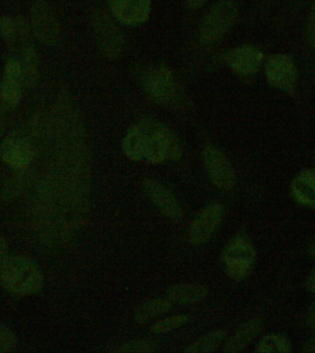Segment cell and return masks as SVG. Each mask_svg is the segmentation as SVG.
I'll return each mask as SVG.
<instances>
[{
	"label": "cell",
	"mask_w": 315,
	"mask_h": 353,
	"mask_svg": "<svg viewBox=\"0 0 315 353\" xmlns=\"http://www.w3.org/2000/svg\"><path fill=\"white\" fill-rule=\"evenodd\" d=\"M0 283L13 294L32 295L43 289V277L31 259L12 256L0 266Z\"/></svg>",
	"instance_id": "obj_1"
},
{
	"label": "cell",
	"mask_w": 315,
	"mask_h": 353,
	"mask_svg": "<svg viewBox=\"0 0 315 353\" xmlns=\"http://www.w3.org/2000/svg\"><path fill=\"white\" fill-rule=\"evenodd\" d=\"M139 125L145 134L144 159L147 163L156 165L167 159L180 160L183 152L179 142L165 125L153 119H143Z\"/></svg>",
	"instance_id": "obj_2"
},
{
	"label": "cell",
	"mask_w": 315,
	"mask_h": 353,
	"mask_svg": "<svg viewBox=\"0 0 315 353\" xmlns=\"http://www.w3.org/2000/svg\"><path fill=\"white\" fill-rule=\"evenodd\" d=\"M142 84L150 99L159 105L181 108L185 105V94L168 68L150 67L142 75Z\"/></svg>",
	"instance_id": "obj_3"
},
{
	"label": "cell",
	"mask_w": 315,
	"mask_h": 353,
	"mask_svg": "<svg viewBox=\"0 0 315 353\" xmlns=\"http://www.w3.org/2000/svg\"><path fill=\"white\" fill-rule=\"evenodd\" d=\"M221 261L229 278L235 281L245 280L250 274L256 261L253 243L245 235H235L224 248Z\"/></svg>",
	"instance_id": "obj_4"
},
{
	"label": "cell",
	"mask_w": 315,
	"mask_h": 353,
	"mask_svg": "<svg viewBox=\"0 0 315 353\" xmlns=\"http://www.w3.org/2000/svg\"><path fill=\"white\" fill-rule=\"evenodd\" d=\"M238 16L236 4L223 0L216 4L205 16L200 29L203 43H212L220 40L234 26Z\"/></svg>",
	"instance_id": "obj_5"
},
{
	"label": "cell",
	"mask_w": 315,
	"mask_h": 353,
	"mask_svg": "<svg viewBox=\"0 0 315 353\" xmlns=\"http://www.w3.org/2000/svg\"><path fill=\"white\" fill-rule=\"evenodd\" d=\"M224 213L225 210L223 205L220 203L207 205L200 210L189 228L190 243L199 245L207 242L220 226Z\"/></svg>",
	"instance_id": "obj_6"
},
{
	"label": "cell",
	"mask_w": 315,
	"mask_h": 353,
	"mask_svg": "<svg viewBox=\"0 0 315 353\" xmlns=\"http://www.w3.org/2000/svg\"><path fill=\"white\" fill-rule=\"evenodd\" d=\"M208 176L221 190H230L235 185V174L232 164L221 150L208 146L203 152Z\"/></svg>",
	"instance_id": "obj_7"
},
{
	"label": "cell",
	"mask_w": 315,
	"mask_h": 353,
	"mask_svg": "<svg viewBox=\"0 0 315 353\" xmlns=\"http://www.w3.org/2000/svg\"><path fill=\"white\" fill-rule=\"evenodd\" d=\"M32 26L35 37L43 45L56 46L60 39L59 21L53 12L43 0H38L32 8Z\"/></svg>",
	"instance_id": "obj_8"
},
{
	"label": "cell",
	"mask_w": 315,
	"mask_h": 353,
	"mask_svg": "<svg viewBox=\"0 0 315 353\" xmlns=\"http://www.w3.org/2000/svg\"><path fill=\"white\" fill-rule=\"evenodd\" d=\"M96 38L101 52L114 59L123 50V37L119 29L105 13L97 12L93 18Z\"/></svg>",
	"instance_id": "obj_9"
},
{
	"label": "cell",
	"mask_w": 315,
	"mask_h": 353,
	"mask_svg": "<svg viewBox=\"0 0 315 353\" xmlns=\"http://www.w3.org/2000/svg\"><path fill=\"white\" fill-rule=\"evenodd\" d=\"M0 156L8 165L16 170L26 168L34 159V150L27 139L13 134L0 147Z\"/></svg>",
	"instance_id": "obj_10"
},
{
	"label": "cell",
	"mask_w": 315,
	"mask_h": 353,
	"mask_svg": "<svg viewBox=\"0 0 315 353\" xmlns=\"http://www.w3.org/2000/svg\"><path fill=\"white\" fill-rule=\"evenodd\" d=\"M143 188L150 201L164 216L170 220L178 221L183 217V212L174 194L155 180L146 179Z\"/></svg>",
	"instance_id": "obj_11"
},
{
	"label": "cell",
	"mask_w": 315,
	"mask_h": 353,
	"mask_svg": "<svg viewBox=\"0 0 315 353\" xmlns=\"http://www.w3.org/2000/svg\"><path fill=\"white\" fill-rule=\"evenodd\" d=\"M114 17L127 26L145 23L150 12V0H110Z\"/></svg>",
	"instance_id": "obj_12"
},
{
	"label": "cell",
	"mask_w": 315,
	"mask_h": 353,
	"mask_svg": "<svg viewBox=\"0 0 315 353\" xmlns=\"http://www.w3.org/2000/svg\"><path fill=\"white\" fill-rule=\"evenodd\" d=\"M268 81L273 86L292 91L296 81V68L292 59L287 56H275L268 60L267 64Z\"/></svg>",
	"instance_id": "obj_13"
},
{
	"label": "cell",
	"mask_w": 315,
	"mask_h": 353,
	"mask_svg": "<svg viewBox=\"0 0 315 353\" xmlns=\"http://www.w3.org/2000/svg\"><path fill=\"white\" fill-rule=\"evenodd\" d=\"M262 52L251 46H243L225 54L226 62L236 72L252 75L258 71L263 62Z\"/></svg>",
	"instance_id": "obj_14"
},
{
	"label": "cell",
	"mask_w": 315,
	"mask_h": 353,
	"mask_svg": "<svg viewBox=\"0 0 315 353\" xmlns=\"http://www.w3.org/2000/svg\"><path fill=\"white\" fill-rule=\"evenodd\" d=\"M21 82L23 81L21 62L17 59H10L5 67L4 79L1 87L2 101L8 108H15L20 103Z\"/></svg>",
	"instance_id": "obj_15"
},
{
	"label": "cell",
	"mask_w": 315,
	"mask_h": 353,
	"mask_svg": "<svg viewBox=\"0 0 315 353\" xmlns=\"http://www.w3.org/2000/svg\"><path fill=\"white\" fill-rule=\"evenodd\" d=\"M207 295V289L201 284L181 283L170 287L166 292L167 299L180 305H194L201 302Z\"/></svg>",
	"instance_id": "obj_16"
},
{
	"label": "cell",
	"mask_w": 315,
	"mask_h": 353,
	"mask_svg": "<svg viewBox=\"0 0 315 353\" xmlns=\"http://www.w3.org/2000/svg\"><path fill=\"white\" fill-rule=\"evenodd\" d=\"M293 198L301 206L315 208V169L301 172L292 185Z\"/></svg>",
	"instance_id": "obj_17"
},
{
	"label": "cell",
	"mask_w": 315,
	"mask_h": 353,
	"mask_svg": "<svg viewBox=\"0 0 315 353\" xmlns=\"http://www.w3.org/2000/svg\"><path fill=\"white\" fill-rule=\"evenodd\" d=\"M262 330V321L259 319L249 320L241 325L239 330L227 341L223 352L229 353L239 352L245 349L252 341Z\"/></svg>",
	"instance_id": "obj_18"
},
{
	"label": "cell",
	"mask_w": 315,
	"mask_h": 353,
	"mask_svg": "<svg viewBox=\"0 0 315 353\" xmlns=\"http://www.w3.org/2000/svg\"><path fill=\"white\" fill-rule=\"evenodd\" d=\"M123 150L131 161L143 160L145 153V134L139 125H133L128 130L122 142Z\"/></svg>",
	"instance_id": "obj_19"
},
{
	"label": "cell",
	"mask_w": 315,
	"mask_h": 353,
	"mask_svg": "<svg viewBox=\"0 0 315 353\" xmlns=\"http://www.w3.org/2000/svg\"><path fill=\"white\" fill-rule=\"evenodd\" d=\"M172 307V303L168 299L150 300L136 308L134 317L139 324H145L156 317L163 316V314L171 310Z\"/></svg>",
	"instance_id": "obj_20"
},
{
	"label": "cell",
	"mask_w": 315,
	"mask_h": 353,
	"mask_svg": "<svg viewBox=\"0 0 315 353\" xmlns=\"http://www.w3.org/2000/svg\"><path fill=\"white\" fill-rule=\"evenodd\" d=\"M21 59L23 83L27 87H34L38 79V59L37 51L32 43H24Z\"/></svg>",
	"instance_id": "obj_21"
},
{
	"label": "cell",
	"mask_w": 315,
	"mask_h": 353,
	"mask_svg": "<svg viewBox=\"0 0 315 353\" xmlns=\"http://www.w3.org/2000/svg\"><path fill=\"white\" fill-rule=\"evenodd\" d=\"M227 338V332L224 330H216L205 334L197 339L190 346L186 347L185 352L208 353L214 352Z\"/></svg>",
	"instance_id": "obj_22"
},
{
	"label": "cell",
	"mask_w": 315,
	"mask_h": 353,
	"mask_svg": "<svg viewBox=\"0 0 315 353\" xmlns=\"http://www.w3.org/2000/svg\"><path fill=\"white\" fill-rule=\"evenodd\" d=\"M292 352V344L289 339L278 334H270L264 336L256 346L258 353H287Z\"/></svg>",
	"instance_id": "obj_23"
},
{
	"label": "cell",
	"mask_w": 315,
	"mask_h": 353,
	"mask_svg": "<svg viewBox=\"0 0 315 353\" xmlns=\"http://www.w3.org/2000/svg\"><path fill=\"white\" fill-rule=\"evenodd\" d=\"M189 321L187 314H178V316L168 317L161 320L152 325V331L154 334L168 333L170 331L183 327Z\"/></svg>",
	"instance_id": "obj_24"
},
{
	"label": "cell",
	"mask_w": 315,
	"mask_h": 353,
	"mask_svg": "<svg viewBox=\"0 0 315 353\" xmlns=\"http://www.w3.org/2000/svg\"><path fill=\"white\" fill-rule=\"evenodd\" d=\"M157 350V345L154 342L150 341H144V339H139V341H132L128 342L120 349L117 350L119 352H132V353H142V352H153Z\"/></svg>",
	"instance_id": "obj_25"
},
{
	"label": "cell",
	"mask_w": 315,
	"mask_h": 353,
	"mask_svg": "<svg viewBox=\"0 0 315 353\" xmlns=\"http://www.w3.org/2000/svg\"><path fill=\"white\" fill-rule=\"evenodd\" d=\"M17 338L7 325L0 324V352H9L15 349Z\"/></svg>",
	"instance_id": "obj_26"
},
{
	"label": "cell",
	"mask_w": 315,
	"mask_h": 353,
	"mask_svg": "<svg viewBox=\"0 0 315 353\" xmlns=\"http://www.w3.org/2000/svg\"><path fill=\"white\" fill-rule=\"evenodd\" d=\"M19 28L15 21L9 16L0 18V35L8 43H12L15 39Z\"/></svg>",
	"instance_id": "obj_27"
},
{
	"label": "cell",
	"mask_w": 315,
	"mask_h": 353,
	"mask_svg": "<svg viewBox=\"0 0 315 353\" xmlns=\"http://www.w3.org/2000/svg\"><path fill=\"white\" fill-rule=\"evenodd\" d=\"M307 35H308L309 43L315 48V2L309 12Z\"/></svg>",
	"instance_id": "obj_28"
},
{
	"label": "cell",
	"mask_w": 315,
	"mask_h": 353,
	"mask_svg": "<svg viewBox=\"0 0 315 353\" xmlns=\"http://www.w3.org/2000/svg\"><path fill=\"white\" fill-rule=\"evenodd\" d=\"M9 246H8L7 241L5 238L0 236V266L9 257Z\"/></svg>",
	"instance_id": "obj_29"
},
{
	"label": "cell",
	"mask_w": 315,
	"mask_h": 353,
	"mask_svg": "<svg viewBox=\"0 0 315 353\" xmlns=\"http://www.w3.org/2000/svg\"><path fill=\"white\" fill-rule=\"evenodd\" d=\"M307 323L312 330H315V303L309 306L308 314H307Z\"/></svg>",
	"instance_id": "obj_30"
},
{
	"label": "cell",
	"mask_w": 315,
	"mask_h": 353,
	"mask_svg": "<svg viewBox=\"0 0 315 353\" xmlns=\"http://www.w3.org/2000/svg\"><path fill=\"white\" fill-rule=\"evenodd\" d=\"M307 288L309 291L315 294V270H312L311 274L307 279Z\"/></svg>",
	"instance_id": "obj_31"
},
{
	"label": "cell",
	"mask_w": 315,
	"mask_h": 353,
	"mask_svg": "<svg viewBox=\"0 0 315 353\" xmlns=\"http://www.w3.org/2000/svg\"><path fill=\"white\" fill-rule=\"evenodd\" d=\"M185 1L189 7L197 9V8L203 6L207 2V0H185Z\"/></svg>",
	"instance_id": "obj_32"
},
{
	"label": "cell",
	"mask_w": 315,
	"mask_h": 353,
	"mask_svg": "<svg viewBox=\"0 0 315 353\" xmlns=\"http://www.w3.org/2000/svg\"><path fill=\"white\" fill-rule=\"evenodd\" d=\"M304 352H315V338H312L308 343L305 345L303 350Z\"/></svg>",
	"instance_id": "obj_33"
},
{
	"label": "cell",
	"mask_w": 315,
	"mask_h": 353,
	"mask_svg": "<svg viewBox=\"0 0 315 353\" xmlns=\"http://www.w3.org/2000/svg\"><path fill=\"white\" fill-rule=\"evenodd\" d=\"M5 128H6V122H5L3 114L0 111V136L4 133Z\"/></svg>",
	"instance_id": "obj_34"
},
{
	"label": "cell",
	"mask_w": 315,
	"mask_h": 353,
	"mask_svg": "<svg viewBox=\"0 0 315 353\" xmlns=\"http://www.w3.org/2000/svg\"><path fill=\"white\" fill-rule=\"evenodd\" d=\"M309 256H311L312 259L315 260V240L314 242L312 243L311 246H309Z\"/></svg>",
	"instance_id": "obj_35"
}]
</instances>
